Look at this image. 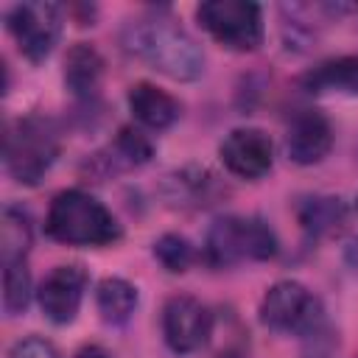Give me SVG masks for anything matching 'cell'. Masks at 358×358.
<instances>
[{"instance_id":"cell-24","label":"cell","mask_w":358,"mask_h":358,"mask_svg":"<svg viewBox=\"0 0 358 358\" xmlns=\"http://www.w3.org/2000/svg\"><path fill=\"white\" fill-rule=\"evenodd\" d=\"M355 207H358V201H355Z\"/></svg>"},{"instance_id":"cell-16","label":"cell","mask_w":358,"mask_h":358,"mask_svg":"<svg viewBox=\"0 0 358 358\" xmlns=\"http://www.w3.org/2000/svg\"><path fill=\"white\" fill-rule=\"evenodd\" d=\"M296 218H299V227L305 229V235L324 238V235L341 229V224L347 218V207L338 196H308L299 201Z\"/></svg>"},{"instance_id":"cell-23","label":"cell","mask_w":358,"mask_h":358,"mask_svg":"<svg viewBox=\"0 0 358 358\" xmlns=\"http://www.w3.org/2000/svg\"><path fill=\"white\" fill-rule=\"evenodd\" d=\"M344 260L358 271V238H352V241L347 243V249H344Z\"/></svg>"},{"instance_id":"cell-8","label":"cell","mask_w":358,"mask_h":358,"mask_svg":"<svg viewBox=\"0 0 358 358\" xmlns=\"http://www.w3.org/2000/svg\"><path fill=\"white\" fill-rule=\"evenodd\" d=\"M215 319L210 308L187 294H176L162 308V336L176 355H190L207 347Z\"/></svg>"},{"instance_id":"cell-11","label":"cell","mask_w":358,"mask_h":358,"mask_svg":"<svg viewBox=\"0 0 358 358\" xmlns=\"http://www.w3.org/2000/svg\"><path fill=\"white\" fill-rule=\"evenodd\" d=\"M333 148V126L316 109H302L291 117L285 131V154L296 165H316Z\"/></svg>"},{"instance_id":"cell-20","label":"cell","mask_w":358,"mask_h":358,"mask_svg":"<svg viewBox=\"0 0 358 358\" xmlns=\"http://www.w3.org/2000/svg\"><path fill=\"white\" fill-rule=\"evenodd\" d=\"M154 257L159 260V266L171 274H182L190 268V263L196 260V249L185 235L168 232L162 238L154 241Z\"/></svg>"},{"instance_id":"cell-22","label":"cell","mask_w":358,"mask_h":358,"mask_svg":"<svg viewBox=\"0 0 358 358\" xmlns=\"http://www.w3.org/2000/svg\"><path fill=\"white\" fill-rule=\"evenodd\" d=\"M73 358H112L101 344H84Z\"/></svg>"},{"instance_id":"cell-21","label":"cell","mask_w":358,"mask_h":358,"mask_svg":"<svg viewBox=\"0 0 358 358\" xmlns=\"http://www.w3.org/2000/svg\"><path fill=\"white\" fill-rule=\"evenodd\" d=\"M8 358H59V352L48 338L28 336V338H20L11 344Z\"/></svg>"},{"instance_id":"cell-10","label":"cell","mask_w":358,"mask_h":358,"mask_svg":"<svg viewBox=\"0 0 358 358\" xmlns=\"http://www.w3.org/2000/svg\"><path fill=\"white\" fill-rule=\"evenodd\" d=\"M218 157L224 162V168L232 176L241 179H260L271 171L274 165V143L263 129H232L221 145H218Z\"/></svg>"},{"instance_id":"cell-7","label":"cell","mask_w":358,"mask_h":358,"mask_svg":"<svg viewBox=\"0 0 358 358\" xmlns=\"http://www.w3.org/2000/svg\"><path fill=\"white\" fill-rule=\"evenodd\" d=\"M6 28L14 36L20 53L39 64L45 62L62 36V6L56 3H17L6 14Z\"/></svg>"},{"instance_id":"cell-6","label":"cell","mask_w":358,"mask_h":358,"mask_svg":"<svg viewBox=\"0 0 358 358\" xmlns=\"http://www.w3.org/2000/svg\"><path fill=\"white\" fill-rule=\"evenodd\" d=\"M260 322L277 333L313 336L322 330V305L302 282L280 280L260 299Z\"/></svg>"},{"instance_id":"cell-12","label":"cell","mask_w":358,"mask_h":358,"mask_svg":"<svg viewBox=\"0 0 358 358\" xmlns=\"http://www.w3.org/2000/svg\"><path fill=\"white\" fill-rule=\"evenodd\" d=\"M126 101H129V109H131L134 120L143 123L145 129H154V131L171 129L179 120V112H182V103L171 92L159 90L151 81H137L134 87H129Z\"/></svg>"},{"instance_id":"cell-1","label":"cell","mask_w":358,"mask_h":358,"mask_svg":"<svg viewBox=\"0 0 358 358\" xmlns=\"http://www.w3.org/2000/svg\"><path fill=\"white\" fill-rule=\"evenodd\" d=\"M126 50L173 81H196L204 73V53L196 39L168 14L131 20L123 34Z\"/></svg>"},{"instance_id":"cell-2","label":"cell","mask_w":358,"mask_h":358,"mask_svg":"<svg viewBox=\"0 0 358 358\" xmlns=\"http://www.w3.org/2000/svg\"><path fill=\"white\" fill-rule=\"evenodd\" d=\"M45 232L64 246H109L120 241L117 218L95 196L78 187L53 196L45 215Z\"/></svg>"},{"instance_id":"cell-13","label":"cell","mask_w":358,"mask_h":358,"mask_svg":"<svg viewBox=\"0 0 358 358\" xmlns=\"http://www.w3.org/2000/svg\"><path fill=\"white\" fill-rule=\"evenodd\" d=\"M310 95H350L358 98V56L324 59L299 78Z\"/></svg>"},{"instance_id":"cell-15","label":"cell","mask_w":358,"mask_h":358,"mask_svg":"<svg viewBox=\"0 0 358 358\" xmlns=\"http://www.w3.org/2000/svg\"><path fill=\"white\" fill-rule=\"evenodd\" d=\"M154 157V143L134 126H123L115 140L106 145L103 154H98V162L103 165V171L115 173V171H129V168H140Z\"/></svg>"},{"instance_id":"cell-5","label":"cell","mask_w":358,"mask_h":358,"mask_svg":"<svg viewBox=\"0 0 358 358\" xmlns=\"http://www.w3.org/2000/svg\"><path fill=\"white\" fill-rule=\"evenodd\" d=\"M199 25L227 50L249 53L263 45V11L249 0H207L196 8Z\"/></svg>"},{"instance_id":"cell-18","label":"cell","mask_w":358,"mask_h":358,"mask_svg":"<svg viewBox=\"0 0 358 358\" xmlns=\"http://www.w3.org/2000/svg\"><path fill=\"white\" fill-rule=\"evenodd\" d=\"M95 308L106 324H123L137 308V288L123 277H106L95 288Z\"/></svg>"},{"instance_id":"cell-4","label":"cell","mask_w":358,"mask_h":358,"mask_svg":"<svg viewBox=\"0 0 358 358\" xmlns=\"http://www.w3.org/2000/svg\"><path fill=\"white\" fill-rule=\"evenodd\" d=\"M59 148L62 140L56 123L42 115H25L6 129V171L20 185H36L56 162Z\"/></svg>"},{"instance_id":"cell-9","label":"cell","mask_w":358,"mask_h":358,"mask_svg":"<svg viewBox=\"0 0 358 358\" xmlns=\"http://www.w3.org/2000/svg\"><path fill=\"white\" fill-rule=\"evenodd\" d=\"M87 285H90V274L84 266L78 263L56 266L36 288V302L45 319H50L53 324H70L81 310Z\"/></svg>"},{"instance_id":"cell-14","label":"cell","mask_w":358,"mask_h":358,"mask_svg":"<svg viewBox=\"0 0 358 358\" xmlns=\"http://www.w3.org/2000/svg\"><path fill=\"white\" fill-rule=\"evenodd\" d=\"M101 78H103V56L87 42L73 45L64 56V84H67V90L76 98L87 101L98 92Z\"/></svg>"},{"instance_id":"cell-17","label":"cell","mask_w":358,"mask_h":358,"mask_svg":"<svg viewBox=\"0 0 358 358\" xmlns=\"http://www.w3.org/2000/svg\"><path fill=\"white\" fill-rule=\"evenodd\" d=\"M34 243V227L22 207L6 204L0 215V255L3 263H22Z\"/></svg>"},{"instance_id":"cell-3","label":"cell","mask_w":358,"mask_h":358,"mask_svg":"<svg viewBox=\"0 0 358 358\" xmlns=\"http://www.w3.org/2000/svg\"><path fill=\"white\" fill-rule=\"evenodd\" d=\"M277 252H280V241L274 229L263 218H252V215L215 218L204 241V260L215 268L271 260Z\"/></svg>"},{"instance_id":"cell-19","label":"cell","mask_w":358,"mask_h":358,"mask_svg":"<svg viewBox=\"0 0 358 358\" xmlns=\"http://www.w3.org/2000/svg\"><path fill=\"white\" fill-rule=\"evenodd\" d=\"M31 302V274L22 263H3V308L8 316H20Z\"/></svg>"}]
</instances>
